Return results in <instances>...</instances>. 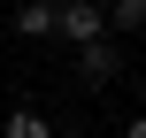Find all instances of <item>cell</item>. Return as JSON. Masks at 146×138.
Instances as JSON below:
<instances>
[{"label":"cell","mask_w":146,"mask_h":138,"mask_svg":"<svg viewBox=\"0 0 146 138\" xmlns=\"http://www.w3.org/2000/svg\"><path fill=\"white\" fill-rule=\"evenodd\" d=\"M54 38H69V46L108 38V0H62V31H54Z\"/></svg>","instance_id":"cell-1"},{"label":"cell","mask_w":146,"mask_h":138,"mask_svg":"<svg viewBox=\"0 0 146 138\" xmlns=\"http://www.w3.org/2000/svg\"><path fill=\"white\" fill-rule=\"evenodd\" d=\"M115 69H123V46H115V31H108V38H92V46H77V77H85V85H108Z\"/></svg>","instance_id":"cell-2"},{"label":"cell","mask_w":146,"mask_h":138,"mask_svg":"<svg viewBox=\"0 0 146 138\" xmlns=\"http://www.w3.org/2000/svg\"><path fill=\"white\" fill-rule=\"evenodd\" d=\"M15 31H23V38H54V31H62V0H23V8H15Z\"/></svg>","instance_id":"cell-3"},{"label":"cell","mask_w":146,"mask_h":138,"mask_svg":"<svg viewBox=\"0 0 146 138\" xmlns=\"http://www.w3.org/2000/svg\"><path fill=\"white\" fill-rule=\"evenodd\" d=\"M0 138H54V123H46L38 108H15V115L0 123Z\"/></svg>","instance_id":"cell-4"},{"label":"cell","mask_w":146,"mask_h":138,"mask_svg":"<svg viewBox=\"0 0 146 138\" xmlns=\"http://www.w3.org/2000/svg\"><path fill=\"white\" fill-rule=\"evenodd\" d=\"M108 31H146V0H108Z\"/></svg>","instance_id":"cell-5"},{"label":"cell","mask_w":146,"mask_h":138,"mask_svg":"<svg viewBox=\"0 0 146 138\" xmlns=\"http://www.w3.org/2000/svg\"><path fill=\"white\" fill-rule=\"evenodd\" d=\"M123 138H146V115H131V123H123Z\"/></svg>","instance_id":"cell-6"}]
</instances>
